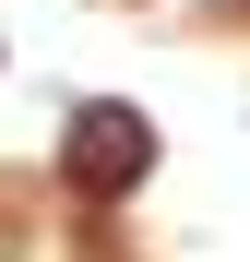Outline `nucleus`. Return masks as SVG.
I'll list each match as a JSON object with an SVG mask.
<instances>
[{
  "mask_svg": "<svg viewBox=\"0 0 250 262\" xmlns=\"http://www.w3.org/2000/svg\"><path fill=\"white\" fill-rule=\"evenodd\" d=\"M143 167H155V119H143V107H119V96L72 107V131H60V179H72L83 203L143 191Z\"/></svg>",
  "mask_w": 250,
  "mask_h": 262,
  "instance_id": "1",
  "label": "nucleus"
}]
</instances>
